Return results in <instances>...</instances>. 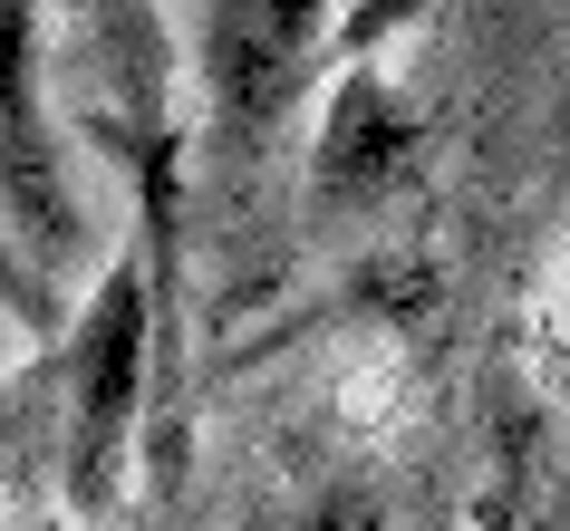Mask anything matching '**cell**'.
<instances>
[{
  "instance_id": "6da1fadb",
  "label": "cell",
  "mask_w": 570,
  "mask_h": 531,
  "mask_svg": "<svg viewBox=\"0 0 570 531\" xmlns=\"http://www.w3.org/2000/svg\"><path fill=\"white\" fill-rule=\"evenodd\" d=\"M338 0H194V68H204V126H194V175L204 213L233 233L262 204L281 136L309 107L320 49H330Z\"/></svg>"
},
{
  "instance_id": "7a4b0ae2",
  "label": "cell",
  "mask_w": 570,
  "mask_h": 531,
  "mask_svg": "<svg viewBox=\"0 0 570 531\" xmlns=\"http://www.w3.org/2000/svg\"><path fill=\"white\" fill-rule=\"evenodd\" d=\"M165 338V309H155V271L146 252H117L97 271L78 328L59 338L68 357V444H59V493L68 512H107L126 473V425L146 406V348Z\"/></svg>"
},
{
  "instance_id": "3957f363",
  "label": "cell",
  "mask_w": 570,
  "mask_h": 531,
  "mask_svg": "<svg viewBox=\"0 0 570 531\" xmlns=\"http://www.w3.org/2000/svg\"><path fill=\"white\" fill-rule=\"evenodd\" d=\"M39 0H0V223L30 242L39 262H68L78 252V204L59 184V146L39 126Z\"/></svg>"
},
{
  "instance_id": "277c9868",
  "label": "cell",
  "mask_w": 570,
  "mask_h": 531,
  "mask_svg": "<svg viewBox=\"0 0 570 531\" xmlns=\"http://www.w3.org/2000/svg\"><path fill=\"white\" fill-rule=\"evenodd\" d=\"M406 155H416V126L396 117V97L377 68H358L330 107V136H320V165H309V204H377L387 175H406Z\"/></svg>"
},
{
  "instance_id": "5b68a950",
  "label": "cell",
  "mask_w": 570,
  "mask_h": 531,
  "mask_svg": "<svg viewBox=\"0 0 570 531\" xmlns=\"http://www.w3.org/2000/svg\"><path fill=\"white\" fill-rule=\"evenodd\" d=\"M0 299H10L20 319H49V299H39V281H30L20 262H10V233H0Z\"/></svg>"
}]
</instances>
